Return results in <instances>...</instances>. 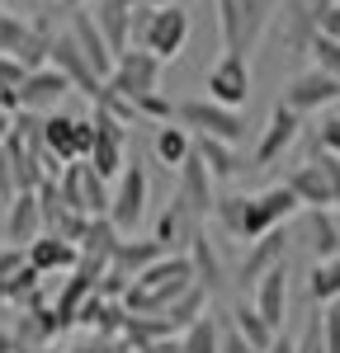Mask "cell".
Here are the masks:
<instances>
[{"label": "cell", "mask_w": 340, "mask_h": 353, "mask_svg": "<svg viewBox=\"0 0 340 353\" xmlns=\"http://www.w3.org/2000/svg\"><path fill=\"white\" fill-rule=\"evenodd\" d=\"M218 5V33H223V52L251 57L260 38L270 33L274 14L283 0H213Z\"/></svg>", "instance_id": "obj_1"}, {"label": "cell", "mask_w": 340, "mask_h": 353, "mask_svg": "<svg viewBox=\"0 0 340 353\" xmlns=\"http://www.w3.org/2000/svg\"><path fill=\"white\" fill-rule=\"evenodd\" d=\"M53 38L57 28L48 19H24V14H0V52L15 57L19 66L28 71H38V66H48V57H53Z\"/></svg>", "instance_id": "obj_2"}, {"label": "cell", "mask_w": 340, "mask_h": 353, "mask_svg": "<svg viewBox=\"0 0 340 353\" xmlns=\"http://www.w3.org/2000/svg\"><path fill=\"white\" fill-rule=\"evenodd\" d=\"M175 123L189 137H218V141H232V146L246 137L241 109H227V104H213V99H180L175 104Z\"/></svg>", "instance_id": "obj_3"}, {"label": "cell", "mask_w": 340, "mask_h": 353, "mask_svg": "<svg viewBox=\"0 0 340 353\" xmlns=\"http://www.w3.org/2000/svg\"><path fill=\"white\" fill-rule=\"evenodd\" d=\"M57 193H62V208L66 212H81V217H109V179H100L85 161H71L57 174Z\"/></svg>", "instance_id": "obj_4"}, {"label": "cell", "mask_w": 340, "mask_h": 353, "mask_svg": "<svg viewBox=\"0 0 340 353\" xmlns=\"http://www.w3.org/2000/svg\"><path fill=\"white\" fill-rule=\"evenodd\" d=\"M90 123H95V146H90V156H85V165L100 174V179H118L123 174V165H128V123H118L113 113H104L100 104L90 109Z\"/></svg>", "instance_id": "obj_5"}, {"label": "cell", "mask_w": 340, "mask_h": 353, "mask_svg": "<svg viewBox=\"0 0 340 353\" xmlns=\"http://www.w3.org/2000/svg\"><path fill=\"white\" fill-rule=\"evenodd\" d=\"M298 212H303V203L288 193V184H270L260 193H246V236H241V245L260 241L274 226H288Z\"/></svg>", "instance_id": "obj_6"}, {"label": "cell", "mask_w": 340, "mask_h": 353, "mask_svg": "<svg viewBox=\"0 0 340 353\" xmlns=\"http://www.w3.org/2000/svg\"><path fill=\"white\" fill-rule=\"evenodd\" d=\"M147 193H151L147 170L128 161L123 174L113 179V198H109V221L118 226V236H133V231L142 226V217H147Z\"/></svg>", "instance_id": "obj_7"}, {"label": "cell", "mask_w": 340, "mask_h": 353, "mask_svg": "<svg viewBox=\"0 0 340 353\" xmlns=\"http://www.w3.org/2000/svg\"><path fill=\"white\" fill-rule=\"evenodd\" d=\"M279 104H288V109L303 113V118H312V113L340 104V81H336V76H326L321 66H308V71L288 76V85L279 90Z\"/></svg>", "instance_id": "obj_8"}, {"label": "cell", "mask_w": 340, "mask_h": 353, "mask_svg": "<svg viewBox=\"0 0 340 353\" xmlns=\"http://www.w3.org/2000/svg\"><path fill=\"white\" fill-rule=\"evenodd\" d=\"M161 66H166V61H156L147 48H128V52L113 57V76L104 85H113L123 99L138 104L142 94H156V90H161Z\"/></svg>", "instance_id": "obj_9"}, {"label": "cell", "mask_w": 340, "mask_h": 353, "mask_svg": "<svg viewBox=\"0 0 340 353\" xmlns=\"http://www.w3.org/2000/svg\"><path fill=\"white\" fill-rule=\"evenodd\" d=\"M185 43H189V10L180 0H170V5H161L151 14V24H147L138 48H147L156 61H175V57L185 52Z\"/></svg>", "instance_id": "obj_10"}, {"label": "cell", "mask_w": 340, "mask_h": 353, "mask_svg": "<svg viewBox=\"0 0 340 353\" xmlns=\"http://www.w3.org/2000/svg\"><path fill=\"white\" fill-rule=\"evenodd\" d=\"M288 245H293V236H288V226H274V231H265L260 241L246 245V254L236 259V269H232V283L236 288H255L260 278L270 269H279L283 259H288Z\"/></svg>", "instance_id": "obj_11"}, {"label": "cell", "mask_w": 340, "mask_h": 353, "mask_svg": "<svg viewBox=\"0 0 340 353\" xmlns=\"http://www.w3.org/2000/svg\"><path fill=\"white\" fill-rule=\"evenodd\" d=\"M208 99L213 104H227V109H241L246 99H251V57H232L223 52L213 66H208Z\"/></svg>", "instance_id": "obj_12"}, {"label": "cell", "mask_w": 340, "mask_h": 353, "mask_svg": "<svg viewBox=\"0 0 340 353\" xmlns=\"http://www.w3.org/2000/svg\"><path fill=\"white\" fill-rule=\"evenodd\" d=\"M303 128H308V118H303V113H293L288 104H274L270 118H265V132H260V141H255L251 165H274L283 151L303 137Z\"/></svg>", "instance_id": "obj_13"}, {"label": "cell", "mask_w": 340, "mask_h": 353, "mask_svg": "<svg viewBox=\"0 0 340 353\" xmlns=\"http://www.w3.org/2000/svg\"><path fill=\"white\" fill-rule=\"evenodd\" d=\"M321 10H326V0H283L279 5V43L288 48L293 57L308 52V43L317 38V24H321Z\"/></svg>", "instance_id": "obj_14"}, {"label": "cell", "mask_w": 340, "mask_h": 353, "mask_svg": "<svg viewBox=\"0 0 340 353\" xmlns=\"http://www.w3.org/2000/svg\"><path fill=\"white\" fill-rule=\"evenodd\" d=\"M48 66H53V71H62V76H66V85H71V90H81L90 104H95V94L104 90V81L95 76V66H90V61H85V52L76 48L71 28L53 38V57H48Z\"/></svg>", "instance_id": "obj_15"}, {"label": "cell", "mask_w": 340, "mask_h": 353, "mask_svg": "<svg viewBox=\"0 0 340 353\" xmlns=\"http://www.w3.org/2000/svg\"><path fill=\"white\" fill-rule=\"evenodd\" d=\"M175 198L194 212L198 221L213 217V203H218V184H213V174L203 170V161L198 156H189V161L180 165V184H175Z\"/></svg>", "instance_id": "obj_16"}, {"label": "cell", "mask_w": 340, "mask_h": 353, "mask_svg": "<svg viewBox=\"0 0 340 353\" xmlns=\"http://www.w3.org/2000/svg\"><path fill=\"white\" fill-rule=\"evenodd\" d=\"M283 184H288V193H293L303 208H331V179H326L321 156H308L303 165H293ZM331 212H336V208H331Z\"/></svg>", "instance_id": "obj_17"}, {"label": "cell", "mask_w": 340, "mask_h": 353, "mask_svg": "<svg viewBox=\"0 0 340 353\" xmlns=\"http://www.w3.org/2000/svg\"><path fill=\"white\" fill-rule=\"evenodd\" d=\"M298 226H303V245H308V254L321 264V259H331V254H340V221L331 208H303L298 212Z\"/></svg>", "instance_id": "obj_18"}, {"label": "cell", "mask_w": 340, "mask_h": 353, "mask_svg": "<svg viewBox=\"0 0 340 353\" xmlns=\"http://www.w3.org/2000/svg\"><path fill=\"white\" fill-rule=\"evenodd\" d=\"M251 306L265 316V325L279 334L283 321H288V269H283V264H279V269H270L251 288Z\"/></svg>", "instance_id": "obj_19"}, {"label": "cell", "mask_w": 340, "mask_h": 353, "mask_svg": "<svg viewBox=\"0 0 340 353\" xmlns=\"http://www.w3.org/2000/svg\"><path fill=\"white\" fill-rule=\"evenodd\" d=\"M66 28H71L76 48L85 52V61L95 66V76H100V81H109V76H113V48L104 43V33H100V24H95V14H90V10H76Z\"/></svg>", "instance_id": "obj_20"}, {"label": "cell", "mask_w": 340, "mask_h": 353, "mask_svg": "<svg viewBox=\"0 0 340 353\" xmlns=\"http://www.w3.org/2000/svg\"><path fill=\"white\" fill-rule=\"evenodd\" d=\"M90 14H95L100 33H104V43L113 48V57L133 48V0H95Z\"/></svg>", "instance_id": "obj_21"}, {"label": "cell", "mask_w": 340, "mask_h": 353, "mask_svg": "<svg viewBox=\"0 0 340 353\" xmlns=\"http://www.w3.org/2000/svg\"><path fill=\"white\" fill-rule=\"evenodd\" d=\"M71 85H66V76L62 71H53V66H38V71H28L24 76V85L15 90L19 94V109H28V113H48L66 94Z\"/></svg>", "instance_id": "obj_22"}, {"label": "cell", "mask_w": 340, "mask_h": 353, "mask_svg": "<svg viewBox=\"0 0 340 353\" xmlns=\"http://www.w3.org/2000/svg\"><path fill=\"white\" fill-rule=\"evenodd\" d=\"M24 254H28V264H33L38 273H71L76 264H81V250H76L71 241H62V236H53V231H43L38 241H28Z\"/></svg>", "instance_id": "obj_23"}, {"label": "cell", "mask_w": 340, "mask_h": 353, "mask_svg": "<svg viewBox=\"0 0 340 353\" xmlns=\"http://www.w3.org/2000/svg\"><path fill=\"white\" fill-rule=\"evenodd\" d=\"M5 208H10V217H5V236H10V245H19V250H24L28 241H38V236H43V208H38V189H33V193H15Z\"/></svg>", "instance_id": "obj_24"}, {"label": "cell", "mask_w": 340, "mask_h": 353, "mask_svg": "<svg viewBox=\"0 0 340 353\" xmlns=\"http://www.w3.org/2000/svg\"><path fill=\"white\" fill-rule=\"evenodd\" d=\"M57 334H66L62 330V321H57V311L43 301V306H28L24 316L15 321V339L24 344V349H53Z\"/></svg>", "instance_id": "obj_25"}, {"label": "cell", "mask_w": 340, "mask_h": 353, "mask_svg": "<svg viewBox=\"0 0 340 353\" xmlns=\"http://www.w3.org/2000/svg\"><path fill=\"white\" fill-rule=\"evenodd\" d=\"M185 254H189V264H194V283L208 292V297H218L227 273H223V259H218V250H213V241H208V231H203V226L194 231V241H189Z\"/></svg>", "instance_id": "obj_26"}, {"label": "cell", "mask_w": 340, "mask_h": 353, "mask_svg": "<svg viewBox=\"0 0 340 353\" xmlns=\"http://www.w3.org/2000/svg\"><path fill=\"white\" fill-rule=\"evenodd\" d=\"M166 250H161V241H151V236H123V241L113 245V259H109V269H118L123 278H138L142 269H151L156 259H161Z\"/></svg>", "instance_id": "obj_27"}, {"label": "cell", "mask_w": 340, "mask_h": 353, "mask_svg": "<svg viewBox=\"0 0 340 353\" xmlns=\"http://www.w3.org/2000/svg\"><path fill=\"white\" fill-rule=\"evenodd\" d=\"M194 156L203 161V170L213 174V184H232L236 170H241L236 146H232V141H218V137H194Z\"/></svg>", "instance_id": "obj_28"}, {"label": "cell", "mask_w": 340, "mask_h": 353, "mask_svg": "<svg viewBox=\"0 0 340 353\" xmlns=\"http://www.w3.org/2000/svg\"><path fill=\"white\" fill-rule=\"evenodd\" d=\"M123 241L118 236V226H113L109 217H90V226H85V236H81V259L85 264H95V269H109V259H113V245Z\"/></svg>", "instance_id": "obj_29"}, {"label": "cell", "mask_w": 340, "mask_h": 353, "mask_svg": "<svg viewBox=\"0 0 340 353\" xmlns=\"http://www.w3.org/2000/svg\"><path fill=\"white\" fill-rule=\"evenodd\" d=\"M76 123L81 118H71V113H48L43 118V151H53L62 165L81 161V151H76Z\"/></svg>", "instance_id": "obj_30"}, {"label": "cell", "mask_w": 340, "mask_h": 353, "mask_svg": "<svg viewBox=\"0 0 340 353\" xmlns=\"http://www.w3.org/2000/svg\"><path fill=\"white\" fill-rule=\"evenodd\" d=\"M151 151H156V161L166 165V170H180V165L194 156V137L185 132L180 123H161L156 137H151Z\"/></svg>", "instance_id": "obj_31"}, {"label": "cell", "mask_w": 340, "mask_h": 353, "mask_svg": "<svg viewBox=\"0 0 340 353\" xmlns=\"http://www.w3.org/2000/svg\"><path fill=\"white\" fill-rule=\"evenodd\" d=\"M227 325L236 330V334H241V339H246V344H251V349H270V344H274V330L265 325V316H260V311H255L251 301H236V306H232V311H227Z\"/></svg>", "instance_id": "obj_32"}, {"label": "cell", "mask_w": 340, "mask_h": 353, "mask_svg": "<svg viewBox=\"0 0 340 353\" xmlns=\"http://www.w3.org/2000/svg\"><path fill=\"white\" fill-rule=\"evenodd\" d=\"M208 301H213V297H208V292H203V288L194 283V288H189V292H185L180 301H170L166 311H161V321L170 325V334H185V330L194 325L198 316H208Z\"/></svg>", "instance_id": "obj_33"}, {"label": "cell", "mask_w": 340, "mask_h": 353, "mask_svg": "<svg viewBox=\"0 0 340 353\" xmlns=\"http://www.w3.org/2000/svg\"><path fill=\"white\" fill-rule=\"evenodd\" d=\"M308 297H312V306L340 301V254L321 259V264H312V273H308Z\"/></svg>", "instance_id": "obj_34"}, {"label": "cell", "mask_w": 340, "mask_h": 353, "mask_svg": "<svg viewBox=\"0 0 340 353\" xmlns=\"http://www.w3.org/2000/svg\"><path fill=\"white\" fill-rule=\"evenodd\" d=\"M213 221L227 241H241L246 236V193H218L213 203Z\"/></svg>", "instance_id": "obj_35"}, {"label": "cell", "mask_w": 340, "mask_h": 353, "mask_svg": "<svg viewBox=\"0 0 340 353\" xmlns=\"http://www.w3.org/2000/svg\"><path fill=\"white\" fill-rule=\"evenodd\" d=\"M5 301H15L19 311H28V306H43V273L33 269V264H24V269L5 283Z\"/></svg>", "instance_id": "obj_36"}, {"label": "cell", "mask_w": 340, "mask_h": 353, "mask_svg": "<svg viewBox=\"0 0 340 353\" xmlns=\"http://www.w3.org/2000/svg\"><path fill=\"white\" fill-rule=\"evenodd\" d=\"M185 353H223V321L218 316H198L194 325L180 334Z\"/></svg>", "instance_id": "obj_37"}, {"label": "cell", "mask_w": 340, "mask_h": 353, "mask_svg": "<svg viewBox=\"0 0 340 353\" xmlns=\"http://www.w3.org/2000/svg\"><path fill=\"white\" fill-rule=\"evenodd\" d=\"M308 57H312V66H321L326 76H336V81H340V43H336V38L317 33V38L308 43Z\"/></svg>", "instance_id": "obj_38"}, {"label": "cell", "mask_w": 340, "mask_h": 353, "mask_svg": "<svg viewBox=\"0 0 340 353\" xmlns=\"http://www.w3.org/2000/svg\"><path fill=\"white\" fill-rule=\"evenodd\" d=\"M133 109H138L142 123H156V128H161V123H175V104H170L161 90H156V94H142Z\"/></svg>", "instance_id": "obj_39"}, {"label": "cell", "mask_w": 340, "mask_h": 353, "mask_svg": "<svg viewBox=\"0 0 340 353\" xmlns=\"http://www.w3.org/2000/svg\"><path fill=\"white\" fill-rule=\"evenodd\" d=\"M317 311H321V344H326V353H340V301H326Z\"/></svg>", "instance_id": "obj_40"}, {"label": "cell", "mask_w": 340, "mask_h": 353, "mask_svg": "<svg viewBox=\"0 0 340 353\" xmlns=\"http://www.w3.org/2000/svg\"><path fill=\"white\" fill-rule=\"evenodd\" d=\"M312 137H317V151H326V156H340V113L321 118Z\"/></svg>", "instance_id": "obj_41"}, {"label": "cell", "mask_w": 340, "mask_h": 353, "mask_svg": "<svg viewBox=\"0 0 340 353\" xmlns=\"http://www.w3.org/2000/svg\"><path fill=\"white\" fill-rule=\"evenodd\" d=\"M24 76H28V66H19L15 57L0 52V90H19V85H24Z\"/></svg>", "instance_id": "obj_42"}, {"label": "cell", "mask_w": 340, "mask_h": 353, "mask_svg": "<svg viewBox=\"0 0 340 353\" xmlns=\"http://www.w3.org/2000/svg\"><path fill=\"white\" fill-rule=\"evenodd\" d=\"M15 165H10V156H5V146H0V203H10L15 198Z\"/></svg>", "instance_id": "obj_43"}, {"label": "cell", "mask_w": 340, "mask_h": 353, "mask_svg": "<svg viewBox=\"0 0 340 353\" xmlns=\"http://www.w3.org/2000/svg\"><path fill=\"white\" fill-rule=\"evenodd\" d=\"M321 165H326V179H331V208L340 212V156H326L321 151Z\"/></svg>", "instance_id": "obj_44"}, {"label": "cell", "mask_w": 340, "mask_h": 353, "mask_svg": "<svg viewBox=\"0 0 340 353\" xmlns=\"http://www.w3.org/2000/svg\"><path fill=\"white\" fill-rule=\"evenodd\" d=\"M317 33H326V38H336V43H340V5H326V10H321Z\"/></svg>", "instance_id": "obj_45"}, {"label": "cell", "mask_w": 340, "mask_h": 353, "mask_svg": "<svg viewBox=\"0 0 340 353\" xmlns=\"http://www.w3.org/2000/svg\"><path fill=\"white\" fill-rule=\"evenodd\" d=\"M223 353H260V349H251V344H246V339L223 321Z\"/></svg>", "instance_id": "obj_46"}, {"label": "cell", "mask_w": 340, "mask_h": 353, "mask_svg": "<svg viewBox=\"0 0 340 353\" xmlns=\"http://www.w3.org/2000/svg\"><path fill=\"white\" fill-rule=\"evenodd\" d=\"M113 344L118 339H100L95 334V339H85V344H76V349H66V353H113Z\"/></svg>", "instance_id": "obj_47"}, {"label": "cell", "mask_w": 340, "mask_h": 353, "mask_svg": "<svg viewBox=\"0 0 340 353\" xmlns=\"http://www.w3.org/2000/svg\"><path fill=\"white\" fill-rule=\"evenodd\" d=\"M19 113V94L15 90H0V118H15Z\"/></svg>", "instance_id": "obj_48"}, {"label": "cell", "mask_w": 340, "mask_h": 353, "mask_svg": "<svg viewBox=\"0 0 340 353\" xmlns=\"http://www.w3.org/2000/svg\"><path fill=\"white\" fill-rule=\"evenodd\" d=\"M265 353H298V339H288V334H274V344Z\"/></svg>", "instance_id": "obj_49"}, {"label": "cell", "mask_w": 340, "mask_h": 353, "mask_svg": "<svg viewBox=\"0 0 340 353\" xmlns=\"http://www.w3.org/2000/svg\"><path fill=\"white\" fill-rule=\"evenodd\" d=\"M0 353H19V339H15V330H0Z\"/></svg>", "instance_id": "obj_50"}, {"label": "cell", "mask_w": 340, "mask_h": 353, "mask_svg": "<svg viewBox=\"0 0 340 353\" xmlns=\"http://www.w3.org/2000/svg\"><path fill=\"white\" fill-rule=\"evenodd\" d=\"M10 128H15V118H0V146H5V137H10Z\"/></svg>", "instance_id": "obj_51"}, {"label": "cell", "mask_w": 340, "mask_h": 353, "mask_svg": "<svg viewBox=\"0 0 340 353\" xmlns=\"http://www.w3.org/2000/svg\"><path fill=\"white\" fill-rule=\"evenodd\" d=\"M19 353H57V349H24V344H19Z\"/></svg>", "instance_id": "obj_52"}, {"label": "cell", "mask_w": 340, "mask_h": 353, "mask_svg": "<svg viewBox=\"0 0 340 353\" xmlns=\"http://www.w3.org/2000/svg\"><path fill=\"white\" fill-rule=\"evenodd\" d=\"M66 5H81V0H66Z\"/></svg>", "instance_id": "obj_53"}, {"label": "cell", "mask_w": 340, "mask_h": 353, "mask_svg": "<svg viewBox=\"0 0 340 353\" xmlns=\"http://www.w3.org/2000/svg\"><path fill=\"white\" fill-rule=\"evenodd\" d=\"M0 14H5V10H0Z\"/></svg>", "instance_id": "obj_54"}, {"label": "cell", "mask_w": 340, "mask_h": 353, "mask_svg": "<svg viewBox=\"0 0 340 353\" xmlns=\"http://www.w3.org/2000/svg\"><path fill=\"white\" fill-rule=\"evenodd\" d=\"M180 5H185V0H180Z\"/></svg>", "instance_id": "obj_55"}]
</instances>
